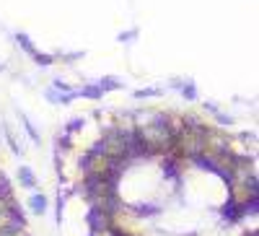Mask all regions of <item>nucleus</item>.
Segmentation results:
<instances>
[{
  "label": "nucleus",
  "mask_w": 259,
  "mask_h": 236,
  "mask_svg": "<svg viewBox=\"0 0 259 236\" xmlns=\"http://www.w3.org/2000/svg\"><path fill=\"white\" fill-rule=\"evenodd\" d=\"M106 223L117 236H150L148 223L133 205H122L117 203L109 213H106Z\"/></svg>",
  "instance_id": "obj_1"
},
{
  "label": "nucleus",
  "mask_w": 259,
  "mask_h": 236,
  "mask_svg": "<svg viewBox=\"0 0 259 236\" xmlns=\"http://www.w3.org/2000/svg\"><path fill=\"white\" fill-rule=\"evenodd\" d=\"M83 171L85 177H89V182H114L117 174L122 171V164L109 159L104 151H89L83 159Z\"/></svg>",
  "instance_id": "obj_2"
},
{
  "label": "nucleus",
  "mask_w": 259,
  "mask_h": 236,
  "mask_svg": "<svg viewBox=\"0 0 259 236\" xmlns=\"http://www.w3.org/2000/svg\"><path fill=\"white\" fill-rule=\"evenodd\" d=\"M228 203L236 210H249L256 203V179H228Z\"/></svg>",
  "instance_id": "obj_3"
},
{
  "label": "nucleus",
  "mask_w": 259,
  "mask_h": 236,
  "mask_svg": "<svg viewBox=\"0 0 259 236\" xmlns=\"http://www.w3.org/2000/svg\"><path fill=\"white\" fill-rule=\"evenodd\" d=\"M6 236H29V231L24 228V226H18V228H13L11 233H6Z\"/></svg>",
  "instance_id": "obj_4"
},
{
  "label": "nucleus",
  "mask_w": 259,
  "mask_h": 236,
  "mask_svg": "<svg viewBox=\"0 0 259 236\" xmlns=\"http://www.w3.org/2000/svg\"><path fill=\"white\" fill-rule=\"evenodd\" d=\"M3 187H6V184H3V177H0V189H3Z\"/></svg>",
  "instance_id": "obj_5"
}]
</instances>
